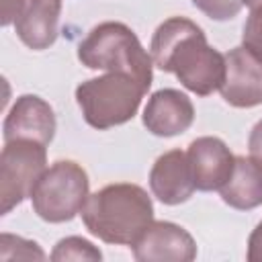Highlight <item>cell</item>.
Listing matches in <instances>:
<instances>
[{
  "label": "cell",
  "mask_w": 262,
  "mask_h": 262,
  "mask_svg": "<svg viewBox=\"0 0 262 262\" xmlns=\"http://www.w3.org/2000/svg\"><path fill=\"white\" fill-rule=\"evenodd\" d=\"M154 66L170 72L196 96H209L225 80V55L207 43L203 29L184 16L166 18L149 43Z\"/></svg>",
  "instance_id": "1"
},
{
  "label": "cell",
  "mask_w": 262,
  "mask_h": 262,
  "mask_svg": "<svg viewBox=\"0 0 262 262\" xmlns=\"http://www.w3.org/2000/svg\"><path fill=\"white\" fill-rule=\"evenodd\" d=\"M80 215L100 242L133 246L154 221V203L139 184L115 182L90 194Z\"/></svg>",
  "instance_id": "2"
},
{
  "label": "cell",
  "mask_w": 262,
  "mask_h": 262,
  "mask_svg": "<svg viewBox=\"0 0 262 262\" xmlns=\"http://www.w3.org/2000/svg\"><path fill=\"white\" fill-rule=\"evenodd\" d=\"M78 59L90 70L125 72L145 90H149L154 80L151 53H147L137 35L119 20L96 25L78 45Z\"/></svg>",
  "instance_id": "3"
},
{
  "label": "cell",
  "mask_w": 262,
  "mask_h": 262,
  "mask_svg": "<svg viewBox=\"0 0 262 262\" xmlns=\"http://www.w3.org/2000/svg\"><path fill=\"white\" fill-rule=\"evenodd\" d=\"M147 90L125 72H106L76 88V102L84 121L98 129H111L131 121Z\"/></svg>",
  "instance_id": "4"
},
{
  "label": "cell",
  "mask_w": 262,
  "mask_h": 262,
  "mask_svg": "<svg viewBox=\"0 0 262 262\" xmlns=\"http://www.w3.org/2000/svg\"><path fill=\"white\" fill-rule=\"evenodd\" d=\"M90 180L74 160H57L43 170L31 190L33 211L47 223L72 221L88 201Z\"/></svg>",
  "instance_id": "5"
},
{
  "label": "cell",
  "mask_w": 262,
  "mask_h": 262,
  "mask_svg": "<svg viewBox=\"0 0 262 262\" xmlns=\"http://www.w3.org/2000/svg\"><path fill=\"white\" fill-rule=\"evenodd\" d=\"M47 164L45 143L33 139L4 141L0 154V215H8L20 205Z\"/></svg>",
  "instance_id": "6"
},
{
  "label": "cell",
  "mask_w": 262,
  "mask_h": 262,
  "mask_svg": "<svg viewBox=\"0 0 262 262\" xmlns=\"http://www.w3.org/2000/svg\"><path fill=\"white\" fill-rule=\"evenodd\" d=\"M219 92L221 98L235 108L262 104V57L244 45L229 49L225 53V80Z\"/></svg>",
  "instance_id": "7"
},
{
  "label": "cell",
  "mask_w": 262,
  "mask_h": 262,
  "mask_svg": "<svg viewBox=\"0 0 262 262\" xmlns=\"http://www.w3.org/2000/svg\"><path fill=\"white\" fill-rule=\"evenodd\" d=\"M131 248L137 262H190L196 258L194 237L172 221H151Z\"/></svg>",
  "instance_id": "8"
},
{
  "label": "cell",
  "mask_w": 262,
  "mask_h": 262,
  "mask_svg": "<svg viewBox=\"0 0 262 262\" xmlns=\"http://www.w3.org/2000/svg\"><path fill=\"white\" fill-rule=\"evenodd\" d=\"M186 158L190 164L194 188L203 192L219 190L229 180L235 166V156L229 151L225 141L211 135H203L190 141Z\"/></svg>",
  "instance_id": "9"
},
{
  "label": "cell",
  "mask_w": 262,
  "mask_h": 262,
  "mask_svg": "<svg viewBox=\"0 0 262 262\" xmlns=\"http://www.w3.org/2000/svg\"><path fill=\"white\" fill-rule=\"evenodd\" d=\"M55 113L49 102L37 94H23L14 100L2 125L4 141L33 139L49 145L55 135Z\"/></svg>",
  "instance_id": "10"
},
{
  "label": "cell",
  "mask_w": 262,
  "mask_h": 262,
  "mask_svg": "<svg viewBox=\"0 0 262 262\" xmlns=\"http://www.w3.org/2000/svg\"><path fill=\"white\" fill-rule=\"evenodd\" d=\"M192 121H194L192 100L176 88L156 90L143 108V125L151 135L158 137L180 135L190 129Z\"/></svg>",
  "instance_id": "11"
},
{
  "label": "cell",
  "mask_w": 262,
  "mask_h": 262,
  "mask_svg": "<svg viewBox=\"0 0 262 262\" xmlns=\"http://www.w3.org/2000/svg\"><path fill=\"white\" fill-rule=\"evenodd\" d=\"M149 188L160 203L170 207L188 201L196 188L186 151L170 149L162 154L149 170Z\"/></svg>",
  "instance_id": "12"
},
{
  "label": "cell",
  "mask_w": 262,
  "mask_h": 262,
  "mask_svg": "<svg viewBox=\"0 0 262 262\" xmlns=\"http://www.w3.org/2000/svg\"><path fill=\"white\" fill-rule=\"evenodd\" d=\"M59 14L61 0H27L23 12L14 20V31L29 49H47L57 39Z\"/></svg>",
  "instance_id": "13"
},
{
  "label": "cell",
  "mask_w": 262,
  "mask_h": 262,
  "mask_svg": "<svg viewBox=\"0 0 262 262\" xmlns=\"http://www.w3.org/2000/svg\"><path fill=\"white\" fill-rule=\"evenodd\" d=\"M225 205L237 211H250L262 205V166L252 156H235L229 180L219 188Z\"/></svg>",
  "instance_id": "14"
},
{
  "label": "cell",
  "mask_w": 262,
  "mask_h": 262,
  "mask_svg": "<svg viewBox=\"0 0 262 262\" xmlns=\"http://www.w3.org/2000/svg\"><path fill=\"white\" fill-rule=\"evenodd\" d=\"M53 262H66V260H88V262H98L102 260V252L88 239L80 235H70L63 237L55 244L53 252L49 254Z\"/></svg>",
  "instance_id": "15"
},
{
  "label": "cell",
  "mask_w": 262,
  "mask_h": 262,
  "mask_svg": "<svg viewBox=\"0 0 262 262\" xmlns=\"http://www.w3.org/2000/svg\"><path fill=\"white\" fill-rule=\"evenodd\" d=\"M45 258L47 256L37 242L12 233L0 235V260H45Z\"/></svg>",
  "instance_id": "16"
},
{
  "label": "cell",
  "mask_w": 262,
  "mask_h": 262,
  "mask_svg": "<svg viewBox=\"0 0 262 262\" xmlns=\"http://www.w3.org/2000/svg\"><path fill=\"white\" fill-rule=\"evenodd\" d=\"M192 4L213 20H229L239 14L244 0H192Z\"/></svg>",
  "instance_id": "17"
},
{
  "label": "cell",
  "mask_w": 262,
  "mask_h": 262,
  "mask_svg": "<svg viewBox=\"0 0 262 262\" xmlns=\"http://www.w3.org/2000/svg\"><path fill=\"white\" fill-rule=\"evenodd\" d=\"M242 45L262 57V6L260 8H250V16L244 25L242 33Z\"/></svg>",
  "instance_id": "18"
},
{
  "label": "cell",
  "mask_w": 262,
  "mask_h": 262,
  "mask_svg": "<svg viewBox=\"0 0 262 262\" xmlns=\"http://www.w3.org/2000/svg\"><path fill=\"white\" fill-rule=\"evenodd\" d=\"M25 4L27 0H0V25L2 27L12 25L23 12Z\"/></svg>",
  "instance_id": "19"
},
{
  "label": "cell",
  "mask_w": 262,
  "mask_h": 262,
  "mask_svg": "<svg viewBox=\"0 0 262 262\" xmlns=\"http://www.w3.org/2000/svg\"><path fill=\"white\" fill-rule=\"evenodd\" d=\"M246 258L250 262H262V221L254 227V231L248 237V252Z\"/></svg>",
  "instance_id": "20"
},
{
  "label": "cell",
  "mask_w": 262,
  "mask_h": 262,
  "mask_svg": "<svg viewBox=\"0 0 262 262\" xmlns=\"http://www.w3.org/2000/svg\"><path fill=\"white\" fill-rule=\"evenodd\" d=\"M248 147H250V156L262 166V119L252 127L248 137Z\"/></svg>",
  "instance_id": "21"
},
{
  "label": "cell",
  "mask_w": 262,
  "mask_h": 262,
  "mask_svg": "<svg viewBox=\"0 0 262 262\" xmlns=\"http://www.w3.org/2000/svg\"><path fill=\"white\" fill-rule=\"evenodd\" d=\"M244 4L250 6V8H260L262 6V0H244Z\"/></svg>",
  "instance_id": "22"
}]
</instances>
